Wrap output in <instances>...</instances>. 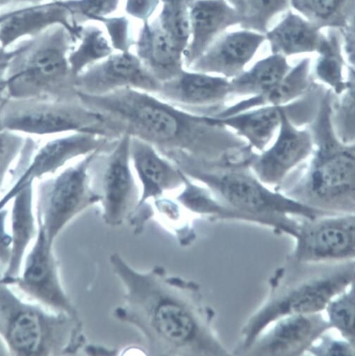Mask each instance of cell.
I'll list each match as a JSON object with an SVG mask.
<instances>
[{
    "label": "cell",
    "mask_w": 355,
    "mask_h": 356,
    "mask_svg": "<svg viewBox=\"0 0 355 356\" xmlns=\"http://www.w3.org/2000/svg\"><path fill=\"white\" fill-rule=\"evenodd\" d=\"M322 342L314 344L308 350L317 355H352L355 354V346L346 340L338 341L333 338L325 337V334L321 337Z\"/></svg>",
    "instance_id": "cell-39"
},
{
    "label": "cell",
    "mask_w": 355,
    "mask_h": 356,
    "mask_svg": "<svg viewBox=\"0 0 355 356\" xmlns=\"http://www.w3.org/2000/svg\"><path fill=\"white\" fill-rule=\"evenodd\" d=\"M117 140L93 134L71 133L38 146L24 170L7 193L0 198V210L6 209L13 197L26 186L58 173L76 159L98 149L110 148Z\"/></svg>",
    "instance_id": "cell-12"
},
{
    "label": "cell",
    "mask_w": 355,
    "mask_h": 356,
    "mask_svg": "<svg viewBox=\"0 0 355 356\" xmlns=\"http://www.w3.org/2000/svg\"><path fill=\"white\" fill-rule=\"evenodd\" d=\"M160 5L161 0H126L125 12L144 23L151 20Z\"/></svg>",
    "instance_id": "cell-40"
},
{
    "label": "cell",
    "mask_w": 355,
    "mask_h": 356,
    "mask_svg": "<svg viewBox=\"0 0 355 356\" xmlns=\"http://www.w3.org/2000/svg\"><path fill=\"white\" fill-rule=\"evenodd\" d=\"M195 0H161V27L183 51L190 39V11Z\"/></svg>",
    "instance_id": "cell-34"
},
{
    "label": "cell",
    "mask_w": 355,
    "mask_h": 356,
    "mask_svg": "<svg viewBox=\"0 0 355 356\" xmlns=\"http://www.w3.org/2000/svg\"><path fill=\"white\" fill-rule=\"evenodd\" d=\"M107 31L108 39L115 51L119 53L131 52L135 40L131 35L129 20L126 17H107L101 19Z\"/></svg>",
    "instance_id": "cell-38"
},
{
    "label": "cell",
    "mask_w": 355,
    "mask_h": 356,
    "mask_svg": "<svg viewBox=\"0 0 355 356\" xmlns=\"http://www.w3.org/2000/svg\"><path fill=\"white\" fill-rule=\"evenodd\" d=\"M100 150L104 149L96 150L58 173L35 181L38 225L44 230L50 245H54L61 232L74 219L99 204V197L92 185L90 166Z\"/></svg>",
    "instance_id": "cell-9"
},
{
    "label": "cell",
    "mask_w": 355,
    "mask_h": 356,
    "mask_svg": "<svg viewBox=\"0 0 355 356\" xmlns=\"http://www.w3.org/2000/svg\"><path fill=\"white\" fill-rule=\"evenodd\" d=\"M240 24L225 0H195L190 11V39L183 53L185 68L199 58L226 29Z\"/></svg>",
    "instance_id": "cell-21"
},
{
    "label": "cell",
    "mask_w": 355,
    "mask_h": 356,
    "mask_svg": "<svg viewBox=\"0 0 355 356\" xmlns=\"http://www.w3.org/2000/svg\"><path fill=\"white\" fill-rule=\"evenodd\" d=\"M355 261L298 264L288 261L274 278L268 298L243 325L234 350L242 355L277 320L322 313L337 295L354 284Z\"/></svg>",
    "instance_id": "cell-4"
},
{
    "label": "cell",
    "mask_w": 355,
    "mask_h": 356,
    "mask_svg": "<svg viewBox=\"0 0 355 356\" xmlns=\"http://www.w3.org/2000/svg\"><path fill=\"white\" fill-rule=\"evenodd\" d=\"M338 31L343 40V49L349 63L348 66L354 67V22Z\"/></svg>",
    "instance_id": "cell-42"
},
{
    "label": "cell",
    "mask_w": 355,
    "mask_h": 356,
    "mask_svg": "<svg viewBox=\"0 0 355 356\" xmlns=\"http://www.w3.org/2000/svg\"><path fill=\"white\" fill-rule=\"evenodd\" d=\"M162 83L152 76L131 52L113 54L88 67L76 78L78 92L104 95L123 88H133L156 95Z\"/></svg>",
    "instance_id": "cell-15"
},
{
    "label": "cell",
    "mask_w": 355,
    "mask_h": 356,
    "mask_svg": "<svg viewBox=\"0 0 355 356\" xmlns=\"http://www.w3.org/2000/svg\"><path fill=\"white\" fill-rule=\"evenodd\" d=\"M288 261L331 264L354 261L355 214L299 219Z\"/></svg>",
    "instance_id": "cell-11"
},
{
    "label": "cell",
    "mask_w": 355,
    "mask_h": 356,
    "mask_svg": "<svg viewBox=\"0 0 355 356\" xmlns=\"http://www.w3.org/2000/svg\"><path fill=\"white\" fill-rule=\"evenodd\" d=\"M185 175L208 188L240 220L270 226L292 237L299 219L334 216L302 205L272 189L249 167L214 166Z\"/></svg>",
    "instance_id": "cell-5"
},
{
    "label": "cell",
    "mask_w": 355,
    "mask_h": 356,
    "mask_svg": "<svg viewBox=\"0 0 355 356\" xmlns=\"http://www.w3.org/2000/svg\"><path fill=\"white\" fill-rule=\"evenodd\" d=\"M17 51L18 47L13 50H7L3 54L0 55V78L3 77L10 60L17 54Z\"/></svg>",
    "instance_id": "cell-43"
},
{
    "label": "cell",
    "mask_w": 355,
    "mask_h": 356,
    "mask_svg": "<svg viewBox=\"0 0 355 356\" xmlns=\"http://www.w3.org/2000/svg\"><path fill=\"white\" fill-rule=\"evenodd\" d=\"M71 15L74 22L83 26L110 17L119 8L120 0H58Z\"/></svg>",
    "instance_id": "cell-36"
},
{
    "label": "cell",
    "mask_w": 355,
    "mask_h": 356,
    "mask_svg": "<svg viewBox=\"0 0 355 356\" xmlns=\"http://www.w3.org/2000/svg\"><path fill=\"white\" fill-rule=\"evenodd\" d=\"M330 329L322 313L286 316L265 329L242 355H302Z\"/></svg>",
    "instance_id": "cell-16"
},
{
    "label": "cell",
    "mask_w": 355,
    "mask_h": 356,
    "mask_svg": "<svg viewBox=\"0 0 355 356\" xmlns=\"http://www.w3.org/2000/svg\"><path fill=\"white\" fill-rule=\"evenodd\" d=\"M10 14V11H8L7 13H4L1 15H0V25L2 24V23L8 17V16ZM6 51L3 50L1 47H0V55L3 54Z\"/></svg>",
    "instance_id": "cell-47"
},
{
    "label": "cell",
    "mask_w": 355,
    "mask_h": 356,
    "mask_svg": "<svg viewBox=\"0 0 355 356\" xmlns=\"http://www.w3.org/2000/svg\"><path fill=\"white\" fill-rule=\"evenodd\" d=\"M81 103L107 116L118 135L129 134L156 148L181 172L213 166H240L249 145L212 116L190 113L154 94L123 88L104 95L79 92Z\"/></svg>",
    "instance_id": "cell-2"
},
{
    "label": "cell",
    "mask_w": 355,
    "mask_h": 356,
    "mask_svg": "<svg viewBox=\"0 0 355 356\" xmlns=\"http://www.w3.org/2000/svg\"><path fill=\"white\" fill-rule=\"evenodd\" d=\"M156 95L185 111L213 116L231 96L230 80L185 69L174 79L162 83Z\"/></svg>",
    "instance_id": "cell-17"
},
{
    "label": "cell",
    "mask_w": 355,
    "mask_h": 356,
    "mask_svg": "<svg viewBox=\"0 0 355 356\" xmlns=\"http://www.w3.org/2000/svg\"><path fill=\"white\" fill-rule=\"evenodd\" d=\"M4 269L0 266V284H8L11 286H15L18 280V277H10L5 276Z\"/></svg>",
    "instance_id": "cell-45"
},
{
    "label": "cell",
    "mask_w": 355,
    "mask_h": 356,
    "mask_svg": "<svg viewBox=\"0 0 355 356\" xmlns=\"http://www.w3.org/2000/svg\"><path fill=\"white\" fill-rule=\"evenodd\" d=\"M6 86L3 77L0 78V105L7 98Z\"/></svg>",
    "instance_id": "cell-46"
},
{
    "label": "cell",
    "mask_w": 355,
    "mask_h": 356,
    "mask_svg": "<svg viewBox=\"0 0 355 356\" xmlns=\"http://www.w3.org/2000/svg\"><path fill=\"white\" fill-rule=\"evenodd\" d=\"M291 104L259 108L225 118L212 117L217 123L242 138L254 150L261 152L272 143L280 127L283 113Z\"/></svg>",
    "instance_id": "cell-24"
},
{
    "label": "cell",
    "mask_w": 355,
    "mask_h": 356,
    "mask_svg": "<svg viewBox=\"0 0 355 356\" xmlns=\"http://www.w3.org/2000/svg\"><path fill=\"white\" fill-rule=\"evenodd\" d=\"M347 86L338 95L333 94L331 122L336 134L344 143L354 144V67L347 66Z\"/></svg>",
    "instance_id": "cell-33"
},
{
    "label": "cell",
    "mask_w": 355,
    "mask_h": 356,
    "mask_svg": "<svg viewBox=\"0 0 355 356\" xmlns=\"http://www.w3.org/2000/svg\"><path fill=\"white\" fill-rule=\"evenodd\" d=\"M315 85L311 74V60L303 59L275 85L258 95L249 97L222 109L213 117L225 118L263 107L286 106L308 94Z\"/></svg>",
    "instance_id": "cell-23"
},
{
    "label": "cell",
    "mask_w": 355,
    "mask_h": 356,
    "mask_svg": "<svg viewBox=\"0 0 355 356\" xmlns=\"http://www.w3.org/2000/svg\"><path fill=\"white\" fill-rule=\"evenodd\" d=\"M58 25L65 27L75 42L78 41L83 25L75 23L58 0L10 10L0 25V47L7 51L22 38H34Z\"/></svg>",
    "instance_id": "cell-20"
},
{
    "label": "cell",
    "mask_w": 355,
    "mask_h": 356,
    "mask_svg": "<svg viewBox=\"0 0 355 356\" xmlns=\"http://www.w3.org/2000/svg\"><path fill=\"white\" fill-rule=\"evenodd\" d=\"M0 124L20 134L85 133L119 139L109 118L88 108L80 99L63 102L7 97L0 105Z\"/></svg>",
    "instance_id": "cell-8"
},
{
    "label": "cell",
    "mask_w": 355,
    "mask_h": 356,
    "mask_svg": "<svg viewBox=\"0 0 355 356\" xmlns=\"http://www.w3.org/2000/svg\"><path fill=\"white\" fill-rule=\"evenodd\" d=\"M53 247L49 243L44 230L38 226V235L26 255L15 286L41 306L79 318L63 285Z\"/></svg>",
    "instance_id": "cell-13"
},
{
    "label": "cell",
    "mask_w": 355,
    "mask_h": 356,
    "mask_svg": "<svg viewBox=\"0 0 355 356\" xmlns=\"http://www.w3.org/2000/svg\"><path fill=\"white\" fill-rule=\"evenodd\" d=\"M272 54L284 57L318 52L325 35L306 19L289 11L284 19L265 34Z\"/></svg>",
    "instance_id": "cell-26"
},
{
    "label": "cell",
    "mask_w": 355,
    "mask_h": 356,
    "mask_svg": "<svg viewBox=\"0 0 355 356\" xmlns=\"http://www.w3.org/2000/svg\"><path fill=\"white\" fill-rule=\"evenodd\" d=\"M236 12L244 30L266 34L272 19L286 11L289 0H225Z\"/></svg>",
    "instance_id": "cell-32"
},
{
    "label": "cell",
    "mask_w": 355,
    "mask_h": 356,
    "mask_svg": "<svg viewBox=\"0 0 355 356\" xmlns=\"http://www.w3.org/2000/svg\"><path fill=\"white\" fill-rule=\"evenodd\" d=\"M291 68L286 57L272 54L230 79L231 95H258L282 80Z\"/></svg>",
    "instance_id": "cell-27"
},
{
    "label": "cell",
    "mask_w": 355,
    "mask_h": 356,
    "mask_svg": "<svg viewBox=\"0 0 355 356\" xmlns=\"http://www.w3.org/2000/svg\"><path fill=\"white\" fill-rule=\"evenodd\" d=\"M175 200L182 209L197 215L212 218L235 219L234 213L208 188L192 180L185 174L183 185Z\"/></svg>",
    "instance_id": "cell-31"
},
{
    "label": "cell",
    "mask_w": 355,
    "mask_h": 356,
    "mask_svg": "<svg viewBox=\"0 0 355 356\" xmlns=\"http://www.w3.org/2000/svg\"><path fill=\"white\" fill-rule=\"evenodd\" d=\"M26 138L22 134L5 129L0 124V192L8 176L17 165L23 154Z\"/></svg>",
    "instance_id": "cell-37"
},
{
    "label": "cell",
    "mask_w": 355,
    "mask_h": 356,
    "mask_svg": "<svg viewBox=\"0 0 355 356\" xmlns=\"http://www.w3.org/2000/svg\"><path fill=\"white\" fill-rule=\"evenodd\" d=\"M11 202L12 251L5 276L16 278L21 273L27 250L38 232L34 202V184L22 189Z\"/></svg>",
    "instance_id": "cell-25"
},
{
    "label": "cell",
    "mask_w": 355,
    "mask_h": 356,
    "mask_svg": "<svg viewBox=\"0 0 355 356\" xmlns=\"http://www.w3.org/2000/svg\"><path fill=\"white\" fill-rule=\"evenodd\" d=\"M324 311L331 328L337 330L343 339L355 346L354 284L334 297Z\"/></svg>",
    "instance_id": "cell-35"
},
{
    "label": "cell",
    "mask_w": 355,
    "mask_h": 356,
    "mask_svg": "<svg viewBox=\"0 0 355 356\" xmlns=\"http://www.w3.org/2000/svg\"><path fill=\"white\" fill-rule=\"evenodd\" d=\"M51 1H56V0H14L12 6H20V5H38L44 3Z\"/></svg>",
    "instance_id": "cell-44"
},
{
    "label": "cell",
    "mask_w": 355,
    "mask_h": 356,
    "mask_svg": "<svg viewBox=\"0 0 355 356\" xmlns=\"http://www.w3.org/2000/svg\"><path fill=\"white\" fill-rule=\"evenodd\" d=\"M134 46L135 56L144 67L160 83L174 79L185 69L183 51L158 19L142 23Z\"/></svg>",
    "instance_id": "cell-22"
},
{
    "label": "cell",
    "mask_w": 355,
    "mask_h": 356,
    "mask_svg": "<svg viewBox=\"0 0 355 356\" xmlns=\"http://www.w3.org/2000/svg\"><path fill=\"white\" fill-rule=\"evenodd\" d=\"M290 6L320 29H340L354 22L355 0H289Z\"/></svg>",
    "instance_id": "cell-28"
},
{
    "label": "cell",
    "mask_w": 355,
    "mask_h": 356,
    "mask_svg": "<svg viewBox=\"0 0 355 356\" xmlns=\"http://www.w3.org/2000/svg\"><path fill=\"white\" fill-rule=\"evenodd\" d=\"M131 137V161L140 191L138 209L166 193L181 189L184 174L156 147Z\"/></svg>",
    "instance_id": "cell-18"
},
{
    "label": "cell",
    "mask_w": 355,
    "mask_h": 356,
    "mask_svg": "<svg viewBox=\"0 0 355 356\" xmlns=\"http://www.w3.org/2000/svg\"><path fill=\"white\" fill-rule=\"evenodd\" d=\"M8 217L6 208L0 210V266L5 272L10 263L12 251V236L7 230Z\"/></svg>",
    "instance_id": "cell-41"
},
{
    "label": "cell",
    "mask_w": 355,
    "mask_h": 356,
    "mask_svg": "<svg viewBox=\"0 0 355 356\" xmlns=\"http://www.w3.org/2000/svg\"><path fill=\"white\" fill-rule=\"evenodd\" d=\"M13 2L14 0H0V8L8 6H12Z\"/></svg>",
    "instance_id": "cell-48"
},
{
    "label": "cell",
    "mask_w": 355,
    "mask_h": 356,
    "mask_svg": "<svg viewBox=\"0 0 355 356\" xmlns=\"http://www.w3.org/2000/svg\"><path fill=\"white\" fill-rule=\"evenodd\" d=\"M75 41L55 26L24 42L3 76L8 98L79 101L76 76L69 63Z\"/></svg>",
    "instance_id": "cell-6"
},
{
    "label": "cell",
    "mask_w": 355,
    "mask_h": 356,
    "mask_svg": "<svg viewBox=\"0 0 355 356\" xmlns=\"http://www.w3.org/2000/svg\"><path fill=\"white\" fill-rule=\"evenodd\" d=\"M78 41V46L73 48L69 56L70 67L76 77L115 52L104 31L94 26H83Z\"/></svg>",
    "instance_id": "cell-30"
},
{
    "label": "cell",
    "mask_w": 355,
    "mask_h": 356,
    "mask_svg": "<svg viewBox=\"0 0 355 356\" xmlns=\"http://www.w3.org/2000/svg\"><path fill=\"white\" fill-rule=\"evenodd\" d=\"M266 40L265 34L243 30L215 40L187 70L231 79L244 72Z\"/></svg>",
    "instance_id": "cell-19"
},
{
    "label": "cell",
    "mask_w": 355,
    "mask_h": 356,
    "mask_svg": "<svg viewBox=\"0 0 355 356\" xmlns=\"http://www.w3.org/2000/svg\"><path fill=\"white\" fill-rule=\"evenodd\" d=\"M110 262L124 288L123 302L113 315L142 334L149 355H232L217 337L212 312L196 283L161 266L139 271L119 253L112 254Z\"/></svg>",
    "instance_id": "cell-1"
},
{
    "label": "cell",
    "mask_w": 355,
    "mask_h": 356,
    "mask_svg": "<svg viewBox=\"0 0 355 356\" xmlns=\"http://www.w3.org/2000/svg\"><path fill=\"white\" fill-rule=\"evenodd\" d=\"M0 284V337L13 355H74L85 343L80 318L24 301Z\"/></svg>",
    "instance_id": "cell-7"
},
{
    "label": "cell",
    "mask_w": 355,
    "mask_h": 356,
    "mask_svg": "<svg viewBox=\"0 0 355 356\" xmlns=\"http://www.w3.org/2000/svg\"><path fill=\"white\" fill-rule=\"evenodd\" d=\"M322 93L308 129L314 149L311 161L292 184L282 190L288 197L331 215L355 214V145L342 143L331 122L333 93Z\"/></svg>",
    "instance_id": "cell-3"
},
{
    "label": "cell",
    "mask_w": 355,
    "mask_h": 356,
    "mask_svg": "<svg viewBox=\"0 0 355 356\" xmlns=\"http://www.w3.org/2000/svg\"><path fill=\"white\" fill-rule=\"evenodd\" d=\"M131 136L124 134L109 149L100 150L90 166L93 189L99 197L104 222L119 227L138 206L140 191L130 156Z\"/></svg>",
    "instance_id": "cell-10"
},
{
    "label": "cell",
    "mask_w": 355,
    "mask_h": 356,
    "mask_svg": "<svg viewBox=\"0 0 355 356\" xmlns=\"http://www.w3.org/2000/svg\"><path fill=\"white\" fill-rule=\"evenodd\" d=\"M327 35L317 52L315 74L336 95H340L347 86L344 76L345 59L342 52V39L338 29H328Z\"/></svg>",
    "instance_id": "cell-29"
},
{
    "label": "cell",
    "mask_w": 355,
    "mask_h": 356,
    "mask_svg": "<svg viewBox=\"0 0 355 356\" xmlns=\"http://www.w3.org/2000/svg\"><path fill=\"white\" fill-rule=\"evenodd\" d=\"M283 113L274 141L254 156L249 169L263 183L277 191L294 170L310 159L314 149L311 132L290 119L293 106Z\"/></svg>",
    "instance_id": "cell-14"
}]
</instances>
